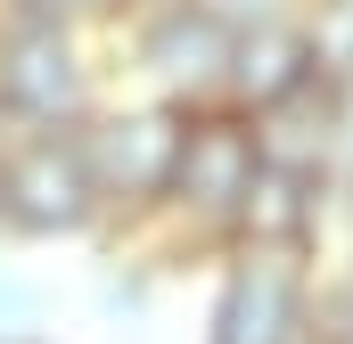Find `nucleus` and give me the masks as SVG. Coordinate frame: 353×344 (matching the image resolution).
Instances as JSON below:
<instances>
[{
  "mask_svg": "<svg viewBox=\"0 0 353 344\" xmlns=\"http://www.w3.org/2000/svg\"><path fill=\"white\" fill-rule=\"evenodd\" d=\"M263 172V148H255V115L239 107H189L173 140V180H165V205H173L189 230L205 238H230L247 189Z\"/></svg>",
  "mask_w": 353,
  "mask_h": 344,
  "instance_id": "f257e3e1",
  "label": "nucleus"
},
{
  "mask_svg": "<svg viewBox=\"0 0 353 344\" xmlns=\"http://www.w3.org/2000/svg\"><path fill=\"white\" fill-rule=\"evenodd\" d=\"M0 115L25 131H74L90 115V66L74 50V25L25 8L0 25Z\"/></svg>",
  "mask_w": 353,
  "mask_h": 344,
  "instance_id": "f03ea898",
  "label": "nucleus"
},
{
  "mask_svg": "<svg viewBox=\"0 0 353 344\" xmlns=\"http://www.w3.org/2000/svg\"><path fill=\"white\" fill-rule=\"evenodd\" d=\"M90 131H74L90 172V197L99 213H157L165 205V180H173V140H181V107H115V115H83Z\"/></svg>",
  "mask_w": 353,
  "mask_h": 344,
  "instance_id": "7ed1b4c3",
  "label": "nucleus"
},
{
  "mask_svg": "<svg viewBox=\"0 0 353 344\" xmlns=\"http://www.w3.org/2000/svg\"><path fill=\"white\" fill-rule=\"evenodd\" d=\"M0 222L25 230V238H74V230L99 222L74 131H33L25 148L0 156Z\"/></svg>",
  "mask_w": 353,
  "mask_h": 344,
  "instance_id": "20e7f679",
  "label": "nucleus"
},
{
  "mask_svg": "<svg viewBox=\"0 0 353 344\" xmlns=\"http://www.w3.org/2000/svg\"><path fill=\"white\" fill-rule=\"evenodd\" d=\"M230 33H239V17H222L214 0H157L140 25V74L189 107H214L222 74H230Z\"/></svg>",
  "mask_w": 353,
  "mask_h": 344,
  "instance_id": "39448f33",
  "label": "nucleus"
},
{
  "mask_svg": "<svg viewBox=\"0 0 353 344\" xmlns=\"http://www.w3.org/2000/svg\"><path fill=\"white\" fill-rule=\"evenodd\" d=\"M304 270L296 255H247L222 270V295L205 312V344H304Z\"/></svg>",
  "mask_w": 353,
  "mask_h": 344,
  "instance_id": "423d86ee",
  "label": "nucleus"
},
{
  "mask_svg": "<svg viewBox=\"0 0 353 344\" xmlns=\"http://www.w3.org/2000/svg\"><path fill=\"white\" fill-rule=\"evenodd\" d=\"M304 83H312L304 25H296V17H239V33H230V74H222L230 107H239V115H263V107H279L288 90H304Z\"/></svg>",
  "mask_w": 353,
  "mask_h": 344,
  "instance_id": "0eeeda50",
  "label": "nucleus"
},
{
  "mask_svg": "<svg viewBox=\"0 0 353 344\" xmlns=\"http://www.w3.org/2000/svg\"><path fill=\"white\" fill-rule=\"evenodd\" d=\"M321 172H296V164H263L255 172V189H247V205H239V222H230V246H247V255H296L321 238Z\"/></svg>",
  "mask_w": 353,
  "mask_h": 344,
  "instance_id": "6e6552de",
  "label": "nucleus"
},
{
  "mask_svg": "<svg viewBox=\"0 0 353 344\" xmlns=\"http://www.w3.org/2000/svg\"><path fill=\"white\" fill-rule=\"evenodd\" d=\"M304 50H312V74L329 90H353V0H321L304 17Z\"/></svg>",
  "mask_w": 353,
  "mask_h": 344,
  "instance_id": "1a4fd4ad",
  "label": "nucleus"
},
{
  "mask_svg": "<svg viewBox=\"0 0 353 344\" xmlns=\"http://www.w3.org/2000/svg\"><path fill=\"white\" fill-rule=\"evenodd\" d=\"M304 344H353V270L304 303Z\"/></svg>",
  "mask_w": 353,
  "mask_h": 344,
  "instance_id": "9d476101",
  "label": "nucleus"
},
{
  "mask_svg": "<svg viewBox=\"0 0 353 344\" xmlns=\"http://www.w3.org/2000/svg\"><path fill=\"white\" fill-rule=\"evenodd\" d=\"M33 328H41V295H33V279L0 270V344H8V336H33Z\"/></svg>",
  "mask_w": 353,
  "mask_h": 344,
  "instance_id": "9b49d317",
  "label": "nucleus"
},
{
  "mask_svg": "<svg viewBox=\"0 0 353 344\" xmlns=\"http://www.w3.org/2000/svg\"><path fill=\"white\" fill-rule=\"evenodd\" d=\"M25 17H58V25H74V17H90V8H107V0H17Z\"/></svg>",
  "mask_w": 353,
  "mask_h": 344,
  "instance_id": "f8f14e48",
  "label": "nucleus"
},
{
  "mask_svg": "<svg viewBox=\"0 0 353 344\" xmlns=\"http://www.w3.org/2000/svg\"><path fill=\"white\" fill-rule=\"evenodd\" d=\"M329 164L353 172V90H337V148H329Z\"/></svg>",
  "mask_w": 353,
  "mask_h": 344,
  "instance_id": "ddd939ff",
  "label": "nucleus"
},
{
  "mask_svg": "<svg viewBox=\"0 0 353 344\" xmlns=\"http://www.w3.org/2000/svg\"><path fill=\"white\" fill-rule=\"evenodd\" d=\"M222 17H279V0H214Z\"/></svg>",
  "mask_w": 353,
  "mask_h": 344,
  "instance_id": "4468645a",
  "label": "nucleus"
},
{
  "mask_svg": "<svg viewBox=\"0 0 353 344\" xmlns=\"http://www.w3.org/2000/svg\"><path fill=\"white\" fill-rule=\"evenodd\" d=\"M8 344H41V336H8Z\"/></svg>",
  "mask_w": 353,
  "mask_h": 344,
  "instance_id": "2eb2a0df",
  "label": "nucleus"
}]
</instances>
